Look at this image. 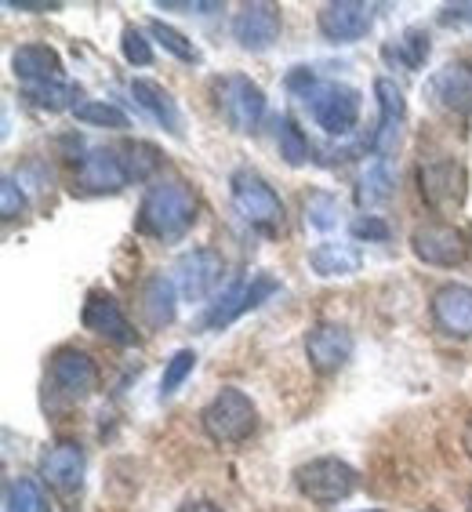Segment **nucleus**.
Listing matches in <instances>:
<instances>
[{"mask_svg": "<svg viewBox=\"0 0 472 512\" xmlns=\"http://www.w3.org/2000/svg\"><path fill=\"white\" fill-rule=\"evenodd\" d=\"M200 215V200L197 189L182 182V178H164V182H153V186L142 193V204H138L135 229L142 237L160 240V244H175L197 226Z\"/></svg>", "mask_w": 472, "mask_h": 512, "instance_id": "obj_1", "label": "nucleus"}, {"mask_svg": "<svg viewBox=\"0 0 472 512\" xmlns=\"http://www.w3.org/2000/svg\"><path fill=\"white\" fill-rule=\"evenodd\" d=\"M229 197H233L236 215L244 218L247 226L266 233V237H280L287 226L284 200L276 197V189L266 178L251 168H240L229 175Z\"/></svg>", "mask_w": 472, "mask_h": 512, "instance_id": "obj_2", "label": "nucleus"}, {"mask_svg": "<svg viewBox=\"0 0 472 512\" xmlns=\"http://www.w3.org/2000/svg\"><path fill=\"white\" fill-rule=\"evenodd\" d=\"M200 425H204V433L222 447H236L251 440V433L258 429V407L255 400L244 393V389H218L207 407L200 411Z\"/></svg>", "mask_w": 472, "mask_h": 512, "instance_id": "obj_3", "label": "nucleus"}, {"mask_svg": "<svg viewBox=\"0 0 472 512\" xmlns=\"http://www.w3.org/2000/svg\"><path fill=\"white\" fill-rule=\"evenodd\" d=\"M211 99H215L222 120L240 135L258 131L266 120V91L244 73H222V77L211 80Z\"/></svg>", "mask_w": 472, "mask_h": 512, "instance_id": "obj_4", "label": "nucleus"}, {"mask_svg": "<svg viewBox=\"0 0 472 512\" xmlns=\"http://www.w3.org/2000/svg\"><path fill=\"white\" fill-rule=\"evenodd\" d=\"M302 102L309 106L316 128H324L327 135H349L360 124V109H364V95L342 80H316L302 95Z\"/></svg>", "mask_w": 472, "mask_h": 512, "instance_id": "obj_5", "label": "nucleus"}, {"mask_svg": "<svg viewBox=\"0 0 472 512\" xmlns=\"http://www.w3.org/2000/svg\"><path fill=\"white\" fill-rule=\"evenodd\" d=\"M295 487L313 505H338L360 487V473L342 458H313L295 469Z\"/></svg>", "mask_w": 472, "mask_h": 512, "instance_id": "obj_6", "label": "nucleus"}, {"mask_svg": "<svg viewBox=\"0 0 472 512\" xmlns=\"http://www.w3.org/2000/svg\"><path fill=\"white\" fill-rule=\"evenodd\" d=\"M48 385L51 393H59L69 404H84L88 396L99 393L102 375L95 356L77 349V345H62L48 356Z\"/></svg>", "mask_w": 472, "mask_h": 512, "instance_id": "obj_7", "label": "nucleus"}, {"mask_svg": "<svg viewBox=\"0 0 472 512\" xmlns=\"http://www.w3.org/2000/svg\"><path fill=\"white\" fill-rule=\"evenodd\" d=\"M276 291H280V280L269 273H255L251 280H236L233 287H226V295L218 298V302H211V309L204 313L200 327H204V331H222V327H229L233 320H240V316H247L251 309H258L262 302H269Z\"/></svg>", "mask_w": 472, "mask_h": 512, "instance_id": "obj_8", "label": "nucleus"}, {"mask_svg": "<svg viewBox=\"0 0 472 512\" xmlns=\"http://www.w3.org/2000/svg\"><path fill=\"white\" fill-rule=\"evenodd\" d=\"M418 193H422L425 207L433 211H458L469 193V175H465L462 160L440 157V160H422L418 164Z\"/></svg>", "mask_w": 472, "mask_h": 512, "instance_id": "obj_9", "label": "nucleus"}, {"mask_svg": "<svg viewBox=\"0 0 472 512\" xmlns=\"http://www.w3.org/2000/svg\"><path fill=\"white\" fill-rule=\"evenodd\" d=\"M226 280V258L215 247H193L175 262V287L186 302H207Z\"/></svg>", "mask_w": 472, "mask_h": 512, "instance_id": "obj_10", "label": "nucleus"}, {"mask_svg": "<svg viewBox=\"0 0 472 512\" xmlns=\"http://www.w3.org/2000/svg\"><path fill=\"white\" fill-rule=\"evenodd\" d=\"M353 331L335 320H320L305 331V360L313 367L316 375H338L349 360H353Z\"/></svg>", "mask_w": 472, "mask_h": 512, "instance_id": "obj_11", "label": "nucleus"}, {"mask_svg": "<svg viewBox=\"0 0 472 512\" xmlns=\"http://www.w3.org/2000/svg\"><path fill=\"white\" fill-rule=\"evenodd\" d=\"M411 251L418 262L436 269H454L462 266L465 255H469V244H465V233L451 222H425L411 233Z\"/></svg>", "mask_w": 472, "mask_h": 512, "instance_id": "obj_12", "label": "nucleus"}, {"mask_svg": "<svg viewBox=\"0 0 472 512\" xmlns=\"http://www.w3.org/2000/svg\"><path fill=\"white\" fill-rule=\"evenodd\" d=\"M80 324L95 338H106L109 345H120V349H128V345L138 342V331H135V324H131V316L124 313V306H120L113 295H106V291H91L84 309H80Z\"/></svg>", "mask_w": 472, "mask_h": 512, "instance_id": "obj_13", "label": "nucleus"}, {"mask_svg": "<svg viewBox=\"0 0 472 512\" xmlns=\"http://www.w3.org/2000/svg\"><path fill=\"white\" fill-rule=\"evenodd\" d=\"M374 26V8L364 0H331L316 11V30L331 44H356Z\"/></svg>", "mask_w": 472, "mask_h": 512, "instance_id": "obj_14", "label": "nucleus"}, {"mask_svg": "<svg viewBox=\"0 0 472 512\" xmlns=\"http://www.w3.org/2000/svg\"><path fill=\"white\" fill-rule=\"evenodd\" d=\"M280 30H284L280 8L269 4V0H251L233 15V40L244 51H255V55L273 48L280 40Z\"/></svg>", "mask_w": 472, "mask_h": 512, "instance_id": "obj_15", "label": "nucleus"}, {"mask_svg": "<svg viewBox=\"0 0 472 512\" xmlns=\"http://www.w3.org/2000/svg\"><path fill=\"white\" fill-rule=\"evenodd\" d=\"M374 102H378V128H374V135H371V149H374V157L389 160V153H393L396 142H400V131H404L407 99L396 80L378 77L374 80Z\"/></svg>", "mask_w": 472, "mask_h": 512, "instance_id": "obj_16", "label": "nucleus"}, {"mask_svg": "<svg viewBox=\"0 0 472 512\" xmlns=\"http://www.w3.org/2000/svg\"><path fill=\"white\" fill-rule=\"evenodd\" d=\"M84 469H88V458H84V447L77 440H59L40 454V480L59 494L77 491L84 483Z\"/></svg>", "mask_w": 472, "mask_h": 512, "instance_id": "obj_17", "label": "nucleus"}, {"mask_svg": "<svg viewBox=\"0 0 472 512\" xmlns=\"http://www.w3.org/2000/svg\"><path fill=\"white\" fill-rule=\"evenodd\" d=\"M436 331L447 338H472V287L469 284H443L433 291L429 302Z\"/></svg>", "mask_w": 472, "mask_h": 512, "instance_id": "obj_18", "label": "nucleus"}, {"mask_svg": "<svg viewBox=\"0 0 472 512\" xmlns=\"http://www.w3.org/2000/svg\"><path fill=\"white\" fill-rule=\"evenodd\" d=\"M124 186H131L124 175L117 149L95 146L77 160V189L80 193H120Z\"/></svg>", "mask_w": 472, "mask_h": 512, "instance_id": "obj_19", "label": "nucleus"}, {"mask_svg": "<svg viewBox=\"0 0 472 512\" xmlns=\"http://www.w3.org/2000/svg\"><path fill=\"white\" fill-rule=\"evenodd\" d=\"M429 91H433L436 106L451 109L458 117H469L472 113V59H454L429 80Z\"/></svg>", "mask_w": 472, "mask_h": 512, "instance_id": "obj_20", "label": "nucleus"}, {"mask_svg": "<svg viewBox=\"0 0 472 512\" xmlns=\"http://www.w3.org/2000/svg\"><path fill=\"white\" fill-rule=\"evenodd\" d=\"M178 287L175 280H168V276H149L146 284H142V291H138V309H142V316H146V327L149 331H164V327L175 324L178 316Z\"/></svg>", "mask_w": 472, "mask_h": 512, "instance_id": "obj_21", "label": "nucleus"}, {"mask_svg": "<svg viewBox=\"0 0 472 512\" xmlns=\"http://www.w3.org/2000/svg\"><path fill=\"white\" fill-rule=\"evenodd\" d=\"M131 99L138 102L142 113H149V117L157 120L168 135H182V109H178V102L171 99V91L164 84H157V80L149 77H135L131 80Z\"/></svg>", "mask_w": 472, "mask_h": 512, "instance_id": "obj_22", "label": "nucleus"}, {"mask_svg": "<svg viewBox=\"0 0 472 512\" xmlns=\"http://www.w3.org/2000/svg\"><path fill=\"white\" fill-rule=\"evenodd\" d=\"M11 73L26 84H44V80H62V55L48 44H19L11 51Z\"/></svg>", "mask_w": 472, "mask_h": 512, "instance_id": "obj_23", "label": "nucleus"}, {"mask_svg": "<svg viewBox=\"0 0 472 512\" xmlns=\"http://www.w3.org/2000/svg\"><path fill=\"white\" fill-rule=\"evenodd\" d=\"M364 266V255L360 247L353 244H338V240H324L309 251V269H313L320 280H335V276H353Z\"/></svg>", "mask_w": 472, "mask_h": 512, "instance_id": "obj_24", "label": "nucleus"}, {"mask_svg": "<svg viewBox=\"0 0 472 512\" xmlns=\"http://www.w3.org/2000/svg\"><path fill=\"white\" fill-rule=\"evenodd\" d=\"M393 193H396V175H393V168H389V160L374 157L371 164L360 171V178H356V204L371 211V207H382Z\"/></svg>", "mask_w": 472, "mask_h": 512, "instance_id": "obj_25", "label": "nucleus"}, {"mask_svg": "<svg viewBox=\"0 0 472 512\" xmlns=\"http://www.w3.org/2000/svg\"><path fill=\"white\" fill-rule=\"evenodd\" d=\"M117 153H120V164H124L128 182H149V178L160 171V149L153 146V142H146V138H128Z\"/></svg>", "mask_w": 472, "mask_h": 512, "instance_id": "obj_26", "label": "nucleus"}, {"mask_svg": "<svg viewBox=\"0 0 472 512\" xmlns=\"http://www.w3.org/2000/svg\"><path fill=\"white\" fill-rule=\"evenodd\" d=\"M4 512H51L48 494L33 476H11L4 487Z\"/></svg>", "mask_w": 472, "mask_h": 512, "instance_id": "obj_27", "label": "nucleus"}, {"mask_svg": "<svg viewBox=\"0 0 472 512\" xmlns=\"http://www.w3.org/2000/svg\"><path fill=\"white\" fill-rule=\"evenodd\" d=\"M26 99L37 109H51V113H62V109H77L80 106V88L66 84V80H44V84H26Z\"/></svg>", "mask_w": 472, "mask_h": 512, "instance_id": "obj_28", "label": "nucleus"}, {"mask_svg": "<svg viewBox=\"0 0 472 512\" xmlns=\"http://www.w3.org/2000/svg\"><path fill=\"white\" fill-rule=\"evenodd\" d=\"M429 51H433V44H429V33L418 30V26H411V30L396 40V44H389V48H385V59L396 62V66L411 69V73H414V69L425 66Z\"/></svg>", "mask_w": 472, "mask_h": 512, "instance_id": "obj_29", "label": "nucleus"}, {"mask_svg": "<svg viewBox=\"0 0 472 512\" xmlns=\"http://www.w3.org/2000/svg\"><path fill=\"white\" fill-rule=\"evenodd\" d=\"M73 117L80 120V124H91V128H109V131H124L131 128L128 113L120 106H113V102L106 99H88L80 102L77 109H73Z\"/></svg>", "mask_w": 472, "mask_h": 512, "instance_id": "obj_30", "label": "nucleus"}, {"mask_svg": "<svg viewBox=\"0 0 472 512\" xmlns=\"http://www.w3.org/2000/svg\"><path fill=\"white\" fill-rule=\"evenodd\" d=\"M302 211H305V222L320 233L338 226V218H342V204H338L335 193H327V189H313V193H305L302 200Z\"/></svg>", "mask_w": 472, "mask_h": 512, "instance_id": "obj_31", "label": "nucleus"}, {"mask_svg": "<svg viewBox=\"0 0 472 512\" xmlns=\"http://www.w3.org/2000/svg\"><path fill=\"white\" fill-rule=\"evenodd\" d=\"M149 37L157 40V44L168 51V55H175L178 62H186V66H197V62H200V48H197V44H193L186 33H178L175 26H168L164 19L149 22Z\"/></svg>", "mask_w": 472, "mask_h": 512, "instance_id": "obj_32", "label": "nucleus"}, {"mask_svg": "<svg viewBox=\"0 0 472 512\" xmlns=\"http://www.w3.org/2000/svg\"><path fill=\"white\" fill-rule=\"evenodd\" d=\"M276 146H280V157H284V164H291V168H302V164H309V138H305V131L298 128L291 117H280L276 120Z\"/></svg>", "mask_w": 472, "mask_h": 512, "instance_id": "obj_33", "label": "nucleus"}, {"mask_svg": "<svg viewBox=\"0 0 472 512\" xmlns=\"http://www.w3.org/2000/svg\"><path fill=\"white\" fill-rule=\"evenodd\" d=\"M193 371H197V353L193 349H178L168 364H164V375H160V400H171L186 385V378Z\"/></svg>", "mask_w": 472, "mask_h": 512, "instance_id": "obj_34", "label": "nucleus"}, {"mask_svg": "<svg viewBox=\"0 0 472 512\" xmlns=\"http://www.w3.org/2000/svg\"><path fill=\"white\" fill-rule=\"evenodd\" d=\"M120 51L131 66H153V40H146V33L138 26H124L120 33Z\"/></svg>", "mask_w": 472, "mask_h": 512, "instance_id": "obj_35", "label": "nucleus"}, {"mask_svg": "<svg viewBox=\"0 0 472 512\" xmlns=\"http://www.w3.org/2000/svg\"><path fill=\"white\" fill-rule=\"evenodd\" d=\"M22 211H26V193H22L19 178L4 175L0 178V218H4V222H15Z\"/></svg>", "mask_w": 472, "mask_h": 512, "instance_id": "obj_36", "label": "nucleus"}, {"mask_svg": "<svg viewBox=\"0 0 472 512\" xmlns=\"http://www.w3.org/2000/svg\"><path fill=\"white\" fill-rule=\"evenodd\" d=\"M349 233H353L356 240H367V244H385L389 240V226H385V218L378 215H360L349 226Z\"/></svg>", "mask_w": 472, "mask_h": 512, "instance_id": "obj_37", "label": "nucleus"}, {"mask_svg": "<svg viewBox=\"0 0 472 512\" xmlns=\"http://www.w3.org/2000/svg\"><path fill=\"white\" fill-rule=\"evenodd\" d=\"M160 11H189V15H211V11H222L218 0H197V4H189V0H160L157 4Z\"/></svg>", "mask_w": 472, "mask_h": 512, "instance_id": "obj_38", "label": "nucleus"}, {"mask_svg": "<svg viewBox=\"0 0 472 512\" xmlns=\"http://www.w3.org/2000/svg\"><path fill=\"white\" fill-rule=\"evenodd\" d=\"M8 11H30V15H51V11H62L59 0H4Z\"/></svg>", "mask_w": 472, "mask_h": 512, "instance_id": "obj_39", "label": "nucleus"}, {"mask_svg": "<svg viewBox=\"0 0 472 512\" xmlns=\"http://www.w3.org/2000/svg\"><path fill=\"white\" fill-rule=\"evenodd\" d=\"M443 26H472V0H462V4H447L440 11Z\"/></svg>", "mask_w": 472, "mask_h": 512, "instance_id": "obj_40", "label": "nucleus"}, {"mask_svg": "<svg viewBox=\"0 0 472 512\" xmlns=\"http://www.w3.org/2000/svg\"><path fill=\"white\" fill-rule=\"evenodd\" d=\"M175 512H222V505L211 502V498H189V502H182Z\"/></svg>", "mask_w": 472, "mask_h": 512, "instance_id": "obj_41", "label": "nucleus"}, {"mask_svg": "<svg viewBox=\"0 0 472 512\" xmlns=\"http://www.w3.org/2000/svg\"><path fill=\"white\" fill-rule=\"evenodd\" d=\"M462 444H465V454L472 458V422L465 425V436H462Z\"/></svg>", "mask_w": 472, "mask_h": 512, "instance_id": "obj_42", "label": "nucleus"}, {"mask_svg": "<svg viewBox=\"0 0 472 512\" xmlns=\"http://www.w3.org/2000/svg\"><path fill=\"white\" fill-rule=\"evenodd\" d=\"M364 512H382V509H364Z\"/></svg>", "mask_w": 472, "mask_h": 512, "instance_id": "obj_43", "label": "nucleus"}, {"mask_svg": "<svg viewBox=\"0 0 472 512\" xmlns=\"http://www.w3.org/2000/svg\"><path fill=\"white\" fill-rule=\"evenodd\" d=\"M469 512H472V502H469Z\"/></svg>", "mask_w": 472, "mask_h": 512, "instance_id": "obj_44", "label": "nucleus"}]
</instances>
